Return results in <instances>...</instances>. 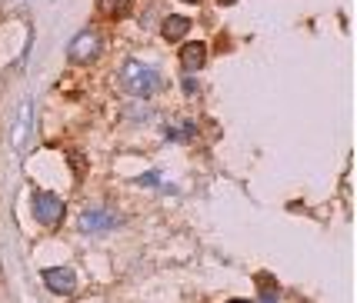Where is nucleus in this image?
Returning a JSON list of instances; mask_svg holds the SVG:
<instances>
[{
    "mask_svg": "<svg viewBox=\"0 0 357 303\" xmlns=\"http://www.w3.org/2000/svg\"><path fill=\"white\" fill-rule=\"evenodd\" d=\"M121 84H124V91L134 93V97H151L154 91H160V74L140 61H127L124 70H121Z\"/></svg>",
    "mask_w": 357,
    "mask_h": 303,
    "instance_id": "nucleus-1",
    "label": "nucleus"
},
{
    "mask_svg": "<svg viewBox=\"0 0 357 303\" xmlns=\"http://www.w3.org/2000/svg\"><path fill=\"white\" fill-rule=\"evenodd\" d=\"M31 207H33V217H37V224H44V227H57L63 217V200L57 194H47V190H33L31 197Z\"/></svg>",
    "mask_w": 357,
    "mask_h": 303,
    "instance_id": "nucleus-2",
    "label": "nucleus"
},
{
    "mask_svg": "<svg viewBox=\"0 0 357 303\" xmlns=\"http://www.w3.org/2000/svg\"><path fill=\"white\" fill-rule=\"evenodd\" d=\"M67 57L74 63H91L100 57V37L93 31H80L74 40H70V47H67Z\"/></svg>",
    "mask_w": 357,
    "mask_h": 303,
    "instance_id": "nucleus-3",
    "label": "nucleus"
},
{
    "mask_svg": "<svg viewBox=\"0 0 357 303\" xmlns=\"http://www.w3.org/2000/svg\"><path fill=\"white\" fill-rule=\"evenodd\" d=\"M44 283H47V290L67 297V293H74V287H77V277H74V270H67V267H47Z\"/></svg>",
    "mask_w": 357,
    "mask_h": 303,
    "instance_id": "nucleus-4",
    "label": "nucleus"
},
{
    "mask_svg": "<svg viewBox=\"0 0 357 303\" xmlns=\"http://www.w3.org/2000/svg\"><path fill=\"white\" fill-rule=\"evenodd\" d=\"M204 61H207V44H187L184 50H181V63H184L187 74H194V70H201Z\"/></svg>",
    "mask_w": 357,
    "mask_h": 303,
    "instance_id": "nucleus-5",
    "label": "nucleus"
},
{
    "mask_svg": "<svg viewBox=\"0 0 357 303\" xmlns=\"http://www.w3.org/2000/svg\"><path fill=\"white\" fill-rule=\"evenodd\" d=\"M117 224V217L114 213H104V210H87L84 217H80V230H91V233H97V230H110Z\"/></svg>",
    "mask_w": 357,
    "mask_h": 303,
    "instance_id": "nucleus-6",
    "label": "nucleus"
},
{
    "mask_svg": "<svg viewBox=\"0 0 357 303\" xmlns=\"http://www.w3.org/2000/svg\"><path fill=\"white\" fill-rule=\"evenodd\" d=\"M187 31H190V20L181 17V14H171L167 20H164V27H160V33H164L167 40H181Z\"/></svg>",
    "mask_w": 357,
    "mask_h": 303,
    "instance_id": "nucleus-7",
    "label": "nucleus"
},
{
    "mask_svg": "<svg viewBox=\"0 0 357 303\" xmlns=\"http://www.w3.org/2000/svg\"><path fill=\"white\" fill-rule=\"evenodd\" d=\"M194 134H197V123H177V127H167V130H164L167 140H190Z\"/></svg>",
    "mask_w": 357,
    "mask_h": 303,
    "instance_id": "nucleus-8",
    "label": "nucleus"
},
{
    "mask_svg": "<svg viewBox=\"0 0 357 303\" xmlns=\"http://www.w3.org/2000/svg\"><path fill=\"white\" fill-rule=\"evenodd\" d=\"M261 303H278V287L267 273H261Z\"/></svg>",
    "mask_w": 357,
    "mask_h": 303,
    "instance_id": "nucleus-9",
    "label": "nucleus"
},
{
    "mask_svg": "<svg viewBox=\"0 0 357 303\" xmlns=\"http://www.w3.org/2000/svg\"><path fill=\"white\" fill-rule=\"evenodd\" d=\"M27 123H31V104H24V107H20V123H17L14 143H24V134H27Z\"/></svg>",
    "mask_w": 357,
    "mask_h": 303,
    "instance_id": "nucleus-10",
    "label": "nucleus"
},
{
    "mask_svg": "<svg viewBox=\"0 0 357 303\" xmlns=\"http://www.w3.org/2000/svg\"><path fill=\"white\" fill-rule=\"evenodd\" d=\"M97 3H100V10L107 17H117L127 10V0H97Z\"/></svg>",
    "mask_w": 357,
    "mask_h": 303,
    "instance_id": "nucleus-11",
    "label": "nucleus"
},
{
    "mask_svg": "<svg viewBox=\"0 0 357 303\" xmlns=\"http://www.w3.org/2000/svg\"><path fill=\"white\" fill-rule=\"evenodd\" d=\"M140 183H147V187H157V173H144V177H140Z\"/></svg>",
    "mask_w": 357,
    "mask_h": 303,
    "instance_id": "nucleus-12",
    "label": "nucleus"
},
{
    "mask_svg": "<svg viewBox=\"0 0 357 303\" xmlns=\"http://www.w3.org/2000/svg\"><path fill=\"white\" fill-rule=\"evenodd\" d=\"M227 303H250V300H227Z\"/></svg>",
    "mask_w": 357,
    "mask_h": 303,
    "instance_id": "nucleus-13",
    "label": "nucleus"
},
{
    "mask_svg": "<svg viewBox=\"0 0 357 303\" xmlns=\"http://www.w3.org/2000/svg\"><path fill=\"white\" fill-rule=\"evenodd\" d=\"M187 3H197V0H187Z\"/></svg>",
    "mask_w": 357,
    "mask_h": 303,
    "instance_id": "nucleus-14",
    "label": "nucleus"
}]
</instances>
